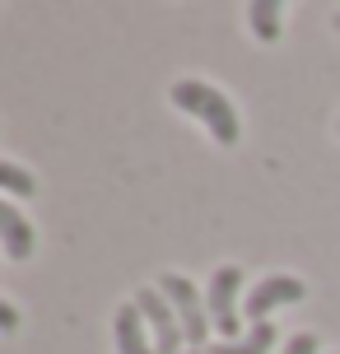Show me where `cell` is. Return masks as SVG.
Segmentation results:
<instances>
[{"instance_id":"8992f818","label":"cell","mask_w":340,"mask_h":354,"mask_svg":"<svg viewBox=\"0 0 340 354\" xmlns=\"http://www.w3.org/2000/svg\"><path fill=\"white\" fill-rule=\"evenodd\" d=\"M0 248L10 252L15 261L33 257V224L23 219V210H15L10 201H0Z\"/></svg>"},{"instance_id":"6da1fadb","label":"cell","mask_w":340,"mask_h":354,"mask_svg":"<svg viewBox=\"0 0 340 354\" xmlns=\"http://www.w3.org/2000/svg\"><path fill=\"white\" fill-rule=\"evenodd\" d=\"M168 98H173L178 112H191L196 122H205V131L219 145H238V112H233V103L215 84H205V80H178V84L168 88Z\"/></svg>"},{"instance_id":"52a82bcc","label":"cell","mask_w":340,"mask_h":354,"mask_svg":"<svg viewBox=\"0 0 340 354\" xmlns=\"http://www.w3.org/2000/svg\"><path fill=\"white\" fill-rule=\"evenodd\" d=\"M117 354H154V340H144V317L135 303L117 308Z\"/></svg>"},{"instance_id":"7a4b0ae2","label":"cell","mask_w":340,"mask_h":354,"mask_svg":"<svg viewBox=\"0 0 340 354\" xmlns=\"http://www.w3.org/2000/svg\"><path fill=\"white\" fill-rule=\"evenodd\" d=\"M238 284H243V270L238 266H215V275L205 284V308H210V326L219 331L224 345L243 340V322H238Z\"/></svg>"},{"instance_id":"5b68a950","label":"cell","mask_w":340,"mask_h":354,"mask_svg":"<svg viewBox=\"0 0 340 354\" xmlns=\"http://www.w3.org/2000/svg\"><path fill=\"white\" fill-rule=\"evenodd\" d=\"M308 289H303V280L299 275H266L261 284H252L247 289V303H243V313L252 317V326L256 322H266L275 308H285V303H299Z\"/></svg>"},{"instance_id":"30bf717a","label":"cell","mask_w":340,"mask_h":354,"mask_svg":"<svg viewBox=\"0 0 340 354\" xmlns=\"http://www.w3.org/2000/svg\"><path fill=\"white\" fill-rule=\"evenodd\" d=\"M0 187H5V192H15V196H33L37 192L33 173H23V168L10 163V159H0Z\"/></svg>"},{"instance_id":"7c38bea8","label":"cell","mask_w":340,"mask_h":354,"mask_svg":"<svg viewBox=\"0 0 340 354\" xmlns=\"http://www.w3.org/2000/svg\"><path fill=\"white\" fill-rule=\"evenodd\" d=\"M15 326H19V308L0 299V331H15Z\"/></svg>"},{"instance_id":"5bb4252c","label":"cell","mask_w":340,"mask_h":354,"mask_svg":"<svg viewBox=\"0 0 340 354\" xmlns=\"http://www.w3.org/2000/svg\"><path fill=\"white\" fill-rule=\"evenodd\" d=\"M191 354H205V350H191Z\"/></svg>"},{"instance_id":"ba28073f","label":"cell","mask_w":340,"mask_h":354,"mask_svg":"<svg viewBox=\"0 0 340 354\" xmlns=\"http://www.w3.org/2000/svg\"><path fill=\"white\" fill-rule=\"evenodd\" d=\"M270 345H275V322H256V326H247L243 340H233V345L215 340L205 354H270Z\"/></svg>"},{"instance_id":"9c48e42d","label":"cell","mask_w":340,"mask_h":354,"mask_svg":"<svg viewBox=\"0 0 340 354\" xmlns=\"http://www.w3.org/2000/svg\"><path fill=\"white\" fill-rule=\"evenodd\" d=\"M280 19H285L280 0H252L247 5V24H252V33H256V42H275L280 37Z\"/></svg>"},{"instance_id":"8fae6325","label":"cell","mask_w":340,"mask_h":354,"mask_svg":"<svg viewBox=\"0 0 340 354\" xmlns=\"http://www.w3.org/2000/svg\"><path fill=\"white\" fill-rule=\"evenodd\" d=\"M285 354H317V336H312V331H299V336L285 345Z\"/></svg>"},{"instance_id":"3957f363","label":"cell","mask_w":340,"mask_h":354,"mask_svg":"<svg viewBox=\"0 0 340 354\" xmlns=\"http://www.w3.org/2000/svg\"><path fill=\"white\" fill-rule=\"evenodd\" d=\"M159 289H163V299L173 303L187 340H191V345H205L215 326H210V308H205V299L196 294V284L187 280V275H178V270H168V275H159Z\"/></svg>"},{"instance_id":"277c9868","label":"cell","mask_w":340,"mask_h":354,"mask_svg":"<svg viewBox=\"0 0 340 354\" xmlns=\"http://www.w3.org/2000/svg\"><path fill=\"white\" fill-rule=\"evenodd\" d=\"M135 308H140L144 326H149V336H154V354H178L187 331H182L178 313H173V303L163 299L159 284H144L140 294H135Z\"/></svg>"},{"instance_id":"4fadbf2b","label":"cell","mask_w":340,"mask_h":354,"mask_svg":"<svg viewBox=\"0 0 340 354\" xmlns=\"http://www.w3.org/2000/svg\"><path fill=\"white\" fill-rule=\"evenodd\" d=\"M336 28H340V15H336Z\"/></svg>"}]
</instances>
